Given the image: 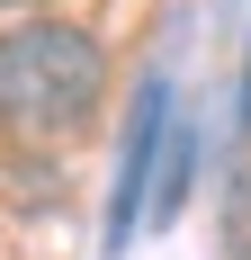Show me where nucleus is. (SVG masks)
Segmentation results:
<instances>
[{"label":"nucleus","mask_w":251,"mask_h":260,"mask_svg":"<svg viewBox=\"0 0 251 260\" xmlns=\"http://www.w3.org/2000/svg\"><path fill=\"white\" fill-rule=\"evenodd\" d=\"M99 99V45L81 27H9L0 36V117L27 135H63Z\"/></svg>","instance_id":"1"},{"label":"nucleus","mask_w":251,"mask_h":260,"mask_svg":"<svg viewBox=\"0 0 251 260\" xmlns=\"http://www.w3.org/2000/svg\"><path fill=\"white\" fill-rule=\"evenodd\" d=\"M0 9H18V0H0Z\"/></svg>","instance_id":"2"}]
</instances>
